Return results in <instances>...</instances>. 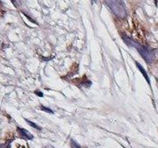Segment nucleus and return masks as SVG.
<instances>
[{"instance_id": "obj_9", "label": "nucleus", "mask_w": 158, "mask_h": 148, "mask_svg": "<svg viewBox=\"0 0 158 148\" xmlns=\"http://www.w3.org/2000/svg\"><path fill=\"white\" fill-rule=\"evenodd\" d=\"M35 94H36V95H38V96H40V97H41V96H43V94H42V93H40V92H38V91H36V92H35Z\"/></svg>"}, {"instance_id": "obj_2", "label": "nucleus", "mask_w": 158, "mask_h": 148, "mask_svg": "<svg viewBox=\"0 0 158 148\" xmlns=\"http://www.w3.org/2000/svg\"><path fill=\"white\" fill-rule=\"evenodd\" d=\"M105 3L116 17L120 19L127 18V12L125 8V3L123 1H118V0L117 1H105Z\"/></svg>"}, {"instance_id": "obj_1", "label": "nucleus", "mask_w": 158, "mask_h": 148, "mask_svg": "<svg viewBox=\"0 0 158 148\" xmlns=\"http://www.w3.org/2000/svg\"><path fill=\"white\" fill-rule=\"evenodd\" d=\"M122 39L125 41V43L128 46H132V47L136 48L138 50V52L140 54V56L143 57V59L146 61V63L151 64V63H152L154 61L155 55H154V52H153L152 49L149 48L148 46H145V45H142L139 44L138 42L134 41L132 38L127 37V35H123Z\"/></svg>"}, {"instance_id": "obj_5", "label": "nucleus", "mask_w": 158, "mask_h": 148, "mask_svg": "<svg viewBox=\"0 0 158 148\" xmlns=\"http://www.w3.org/2000/svg\"><path fill=\"white\" fill-rule=\"evenodd\" d=\"M25 121H26L28 124H30V126H32L33 128H35V129H36V130H41V127H39L37 124H35V123H34V122L30 121L29 119H25Z\"/></svg>"}, {"instance_id": "obj_3", "label": "nucleus", "mask_w": 158, "mask_h": 148, "mask_svg": "<svg viewBox=\"0 0 158 148\" xmlns=\"http://www.w3.org/2000/svg\"><path fill=\"white\" fill-rule=\"evenodd\" d=\"M17 130L19 132V135L21 138L24 139V140H33L34 136L25 129H23V128H17Z\"/></svg>"}, {"instance_id": "obj_6", "label": "nucleus", "mask_w": 158, "mask_h": 148, "mask_svg": "<svg viewBox=\"0 0 158 148\" xmlns=\"http://www.w3.org/2000/svg\"><path fill=\"white\" fill-rule=\"evenodd\" d=\"M10 142H11V140L8 141L5 143H1L0 144V148H10Z\"/></svg>"}, {"instance_id": "obj_4", "label": "nucleus", "mask_w": 158, "mask_h": 148, "mask_svg": "<svg viewBox=\"0 0 158 148\" xmlns=\"http://www.w3.org/2000/svg\"><path fill=\"white\" fill-rule=\"evenodd\" d=\"M135 63H136V65H137V67H138V68H139V69L140 70V72L142 73V75L144 76V78L146 79V81H147V83H148V84H150V79H149V77H148V74H147V72L145 71V69H144V68H143L141 67V65H140V64H139V62H137V61H136Z\"/></svg>"}, {"instance_id": "obj_7", "label": "nucleus", "mask_w": 158, "mask_h": 148, "mask_svg": "<svg viewBox=\"0 0 158 148\" xmlns=\"http://www.w3.org/2000/svg\"><path fill=\"white\" fill-rule=\"evenodd\" d=\"M71 147H72V148H81V146L79 145V144H78L74 140H73V139L71 140Z\"/></svg>"}, {"instance_id": "obj_8", "label": "nucleus", "mask_w": 158, "mask_h": 148, "mask_svg": "<svg viewBox=\"0 0 158 148\" xmlns=\"http://www.w3.org/2000/svg\"><path fill=\"white\" fill-rule=\"evenodd\" d=\"M40 107H41V109H42V110H44V111H46V112H48V113H53V111H52V110H51L50 108L45 107L44 106H41Z\"/></svg>"}]
</instances>
